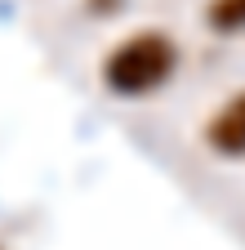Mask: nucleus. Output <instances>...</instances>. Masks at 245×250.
<instances>
[{
    "mask_svg": "<svg viewBox=\"0 0 245 250\" xmlns=\"http://www.w3.org/2000/svg\"><path fill=\"white\" fill-rule=\"evenodd\" d=\"M174 67H178V49L165 31H134L130 41H120L103 58V81H107V89L134 99V94L161 89L174 76Z\"/></svg>",
    "mask_w": 245,
    "mask_h": 250,
    "instance_id": "nucleus-1",
    "label": "nucleus"
},
{
    "mask_svg": "<svg viewBox=\"0 0 245 250\" xmlns=\"http://www.w3.org/2000/svg\"><path fill=\"white\" fill-rule=\"evenodd\" d=\"M205 143L219 156H245V94L227 99L205 125Z\"/></svg>",
    "mask_w": 245,
    "mask_h": 250,
    "instance_id": "nucleus-2",
    "label": "nucleus"
},
{
    "mask_svg": "<svg viewBox=\"0 0 245 250\" xmlns=\"http://www.w3.org/2000/svg\"><path fill=\"white\" fill-rule=\"evenodd\" d=\"M205 18L214 31H241L245 27V0H214Z\"/></svg>",
    "mask_w": 245,
    "mask_h": 250,
    "instance_id": "nucleus-3",
    "label": "nucleus"
}]
</instances>
